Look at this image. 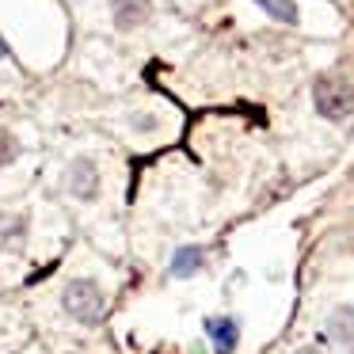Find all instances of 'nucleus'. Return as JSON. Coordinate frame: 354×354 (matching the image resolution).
I'll return each instance as SVG.
<instances>
[{"instance_id":"nucleus-1","label":"nucleus","mask_w":354,"mask_h":354,"mask_svg":"<svg viewBox=\"0 0 354 354\" xmlns=\"http://www.w3.org/2000/svg\"><path fill=\"white\" fill-rule=\"evenodd\" d=\"M62 308L77 324L92 328V324H100L103 313H107V293H103V286L92 282V278H73L62 290Z\"/></svg>"},{"instance_id":"nucleus-2","label":"nucleus","mask_w":354,"mask_h":354,"mask_svg":"<svg viewBox=\"0 0 354 354\" xmlns=\"http://www.w3.org/2000/svg\"><path fill=\"white\" fill-rule=\"evenodd\" d=\"M313 107L324 122H346L354 115V88L343 77H316L313 80Z\"/></svg>"},{"instance_id":"nucleus-3","label":"nucleus","mask_w":354,"mask_h":354,"mask_svg":"<svg viewBox=\"0 0 354 354\" xmlns=\"http://www.w3.org/2000/svg\"><path fill=\"white\" fill-rule=\"evenodd\" d=\"M65 191L80 202H92L95 194H100V168H95L92 156L69 160V168H65Z\"/></svg>"},{"instance_id":"nucleus-4","label":"nucleus","mask_w":354,"mask_h":354,"mask_svg":"<svg viewBox=\"0 0 354 354\" xmlns=\"http://www.w3.org/2000/svg\"><path fill=\"white\" fill-rule=\"evenodd\" d=\"M153 19V0H111V24L115 31L130 35Z\"/></svg>"},{"instance_id":"nucleus-5","label":"nucleus","mask_w":354,"mask_h":354,"mask_svg":"<svg viewBox=\"0 0 354 354\" xmlns=\"http://www.w3.org/2000/svg\"><path fill=\"white\" fill-rule=\"evenodd\" d=\"M206 335L214 339L217 354H232L240 343V324L232 316H214V320H206Z\"/></svg>"},{"instance_id":"nucleus-6","label":"nucleus","mask_w":354,"mask_h":354,"mask_svg":"<svg viewBox=\"0 0 354 354\" xmlns=\"http://www.w3.org/2000/svg\"><path fill=\"white\" fill-rule=\"evenodd\" d=\"M27 244V217L0 214V252H24Z\"/></svg>"},{"instance_id":"nucleus-7","label":"nucleus","mask_w":354,"mask_h":354,"mask_svg":"<svg viewBox=\"0 0 354 354\" xmlns=\"http://www.w3.org/2000/svg\"><path fill=\"white\" fill-rule=\"evenodd\" d=\"M328 335L335 339L339 346L354 351V305H339V308H331V316H328Z\"/></svg>"},{"instance_id":"nucleus-8","label":"nucleus","mask_w":354,"mask_h":354,"mask_svg":"<svg viewBox=\"0 0 354 354\" xmlns=\"http://www.w3.org/2000/svg\"><path fill=\"white\" fill-rule=\"evenodd\" d=\"M202 267H206V252H202V248H194V244H187V248H179V252L171 255L168 274L171 278H191V274H198Z\"/></svg>"},{"instance_id":"nucleus-9","label":"nucleus","mask_w":354,"mask_h":354,"mask_svg":"<svg viewBox=\"0 0 354 354\" xmlns=\"http://www.w3.org/2000/svg\"><path fill=\"white\" fill-rule=\"evenodd\" d=\"M255 4H259L270 19H278V24H297V4H293V0H255Z\"/></svg>"},{"instance_id":"nucleus-10","label":"nucleus","mask_w":354,"mask_h":354,"mask_svg":"<svg viewBox=\"0 0 354 354\" xmlns=\"http://www.w3.org/2000/svg\"><path fill=\"white\" fill-rule=\"evenodd\" d=\"M19 156V141H16V133H8V130H0V168H8L12 160Z\"/></svg>"},{"instance_id":"nucleus-11","label":"nucleus","mask_w":354,"mask_h":354,"mask_svg":"<svg viewBox=\"0 0 354 354\" xmlns=\"http://www.w3.org/2000/svg\"><path fill=\"white\" fill-rule=\"evenodd\" d=\"M133 126H138V130H153L156 118H133Z\"/></svg>"},{"instance_id":"nucleus-12","label":"nucleus","mask_w":354,"mask_h":354,"mask_svg":"<svg viewBox=\"0 0 354 354\" xmlns=\"http://www.w3.org/2000/svg\"><path fill=\"white\" fill-rule=\"evenodd\" d=\"M293 354H320V351H313V346H301V351H293Z\"/></svg>"},{"instance_id":"nucleus-13","label":"nucleus","mask_w":354,"mask_h":354,"mask_svg":"<svg viewBox=\"0 0 354 354\" xmlns=\"http://www.w3.org/2000/svg\"><path fill=\"white\" fill-rule=\"evenodd\" d=\"M0 57H8V42L0 39Z\"/></svg>"}]
</instances>
